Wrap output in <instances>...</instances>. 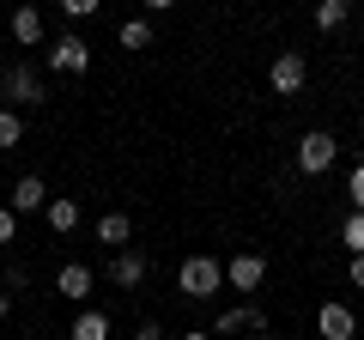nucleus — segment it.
Listing matches in <instances>:
<instances>
[{"mask_svg": "<svg viewBox=\"0 0 364 340\" xmlns=\"http://www.w3.org/2000/svg\"><path fill=\"white\" fill-rule=\"evenodd\" d=\"M176 286H182V298H213V292L225 286V267L213 262V255H188L182 274H176Z\"/></svg>", "mask_w": 364, "mask_h": 340, "instance_id": "1", "label": "nucleus"}, {"mask_svg": "<svg viewBox=\"0 0 364 340\" xmlns=\"http://www.w3.org/2000/svg\"><path fill=\"white\" fill-rule=\"evenodd\" d=\"M334 158H340V140H334V134L310 128V134L298 140V170H304V176H322V170H334Z\"/></svg>", "mask_w": 364, "mask_h": 340, "instance_id": "2", "label": "nucleus"}, {"mask_svg": "<svg viewBox=\"0 0 364 340\" xmlns=\"http://www.w3.org/2000/svg\"><path fill=\"white\" fill-rule=\"evenodd\" d=\"M267 79H273V92H279V97H298V92H304V79H310V61H304V49H286V55H273Z\"/></svg>", "mask_w": 364, "mask_h": 340, "instance_id": "3", "label": "nucleus"}, {"mask_svg": "<svg viewBox=\"0 0 364 340\" xmlns=\"http://www.w3.org/2000/svg\"><path fill=\"white\" fill-rule=\"evenodd\" d=\"M6 110H25V104H43V79H37V67H25V61H13L6 67Z\"/></svg>", "mask_w": 364, "mask_h": 340, "instance_id": "4", "label": "nucleus"}, {"mask_svg": "<svg viewBox=\"0 0 364 340\" xmlns=\"http://www.w3.org/2000/svg\"><path fill=\"white\" fill-rule=\"evenodd\" d=\"M49 67H55V73H85V67H91V43L73 37V31H61L55 49H49Z\"/></svg>", "mask_w": 364, "mask_h": 340, "instance_id": "5", "label": "nucleus"}, {"mask_svg": "<svg viewBox=\"0 0 364 340\" xmlns=\"http://www.w3.org/2000/svg\"><path fill=\"white\" fill-rule=\"evenodd\" d=\"M225 280H231V292H261L267 262H261L255 249H243V255H231V262H225Z\"/></svg>", "mask_w": 364, "mask_h": 340, "instance_id": "6", "label": "nucleus"}, {"mask_svg": "<svg viewBox=\"0 0 364 340\" xmlns=\"http://www.w3.org/2000/svg\"><path fill=\"white\" fill-rule=\"evenodd\" d=\"M316 328H322V340H352L358 334V316H352V304H322Z\"/></svg>", "mask_w": 364, "mask_h": 340, "instance_id": "7", "label": "nucleus"}, {"mask_svg": "<svg viewBox=\"0 0 364 340\" xmlns=\"http://www.w3.org/2000/svg\"><path fill=\"white\" fill-rule=\"evenodd\" d=\"M243 328L267 334V310H261V304H237V310H225L219 322H213V334H243Z\"/></svg>", "mask_w": 364, "mask_h": 340, "instance_id": "8", "label": "nucleus"}, {"mask_svg": "<svg viewBox=\"0 0 364 340\" xmlns=\"http://www.w3.org/2000/svg\"><path fill=\"white\" fill-rule=\"evenodd\" d=\"M55 292H61L67 304H85V298H91V267H85V262H67L61 274H55Z\"/></svg>", "mask_w": 364, "mask_h": 340, "instance_id": "9", "label": "nucleus"}, {"mask_svg": "<svg viewBox=\"0 0 364 340\" xmlns=\"http://www.w3.org/2000/svg\"><path fill=\"white\" fill-rule=\"evenodd\" d=\"M109 280H116L122 292H134V286L146 280V255H140V249H116V262H109Z\"/></svg>", "mask_w": 364, "mask_h": 340, "instance_id": "10", "label": "nucleus"}, {"mask_svg": "<svg viewBox=\"0 0 364 340\" xmlns=\"http://www.w3.org/2000/svg\"><path fill=\"white\" fill-rule=\"evenodd\" d=\"M43 207H49L43 176H18V183H13V219H18V213H43Z\"/></svg>", "mask_w": 364, "mask_h": 340, "instance_id": "11", "label": "nucleus"}, {"mask_svg": "<svg viewBox=\"0 0 364 340\" xmlns=\"http://www.w3.org/2000/svg\"><path fill=\"white\" fill-rule=\"evenodd\" d=\"M128 237H134V219H128V213H104V219H97V243L128 249Z\"/></svg>", "mask_w": 364, "mask_h": 340, "instance_id": "12", "label": "nucleus"}, {"mask_svg": "<svg viewBox=\"0 0 364 340\" xmlns=\"http://www.w3.org/2000/svg\"><path fill=\"white\" fill-rule=\"evenodd\" d=\"M13 37L25 43V49L43 43V13H37V6H18V13H13Z\"/></svg>", "mask_w": 364, "mask_h": 340, "instance_id": "13", "label": "nucleus"}, {"mask_svg": "<svg viewBox=\"0 0 364 340\" xmlns=\"http://www.w3.org/2000/svg\"><path fill=\"white\" fill-rule=\"evenodd\" d=\"M43 219H49V231H55V237H67V231H73V225H79V207H73V201H67V195H61V201L49 195V207H43Z\"/></svg>", "mask_w": 364, "mask_h": 340, "instance_id": "14", "label": "nucleus"}, {"mask_svg": "<svg viewBox=\"0 0 364 340\" xmlns=\"http://www.w3.org/2000/svg\"><path fill=\"white\" fill-rule=\"evenodd\" d=\"M73 340H109V316H104V310H85V316L73 322Z\"/></svg>", "mask_w": 364, "mask_h": 340, "instance_id": "15", "label": "nucleus"}, {"mask_svg": "<svg viewBox=\"0 0 364 340\" xmlns=\"http://www.w3.org/2000/svg\"><path fill=\"white\" fill-rule=\"evenodd\" d=\"M352 18V0H322V6H316V25L322 31H340Z\"/></svg>", "mask_w": 364, "mask_h": 340, "instance_id": "16", "label": "nucleus"}, {"mask_svg": "<svg viewBox=\"0 0 364 340\" xmlns=\"http://www.w3.org/2000/svg\"><path fill=\"white\" fill-rule=\"evenodd\" d=\"M340 243H346L352 255H364V213H346V225H340Z\"/></svg>", "mask_w": 364, "mask_h": 340, "instance_id": "17", "label": "nucleus"}, {"mask_svg": "<svg viewBox=\"0 0 364 340\" xmlns=\"http://www.w3.org/2000/svg\"><path fill=\"white\" fill-rule=\"evenodd\" d=\"M146 43H152V25L146 18H128L122 25V49H146Z\"/></svg>", "mask_w": 364, "mask_h": 340, "instance_id": "18", "label": "nucleus"}, {"mask_svg": "<svg viewBox=\"0 0 364 340\" xmlns=\"http://www.w3.org/2000/svg\"><path fill=\"white\" fill-rule=\"evenodd\" d=\"M25 140V122H18V110H0V146H18Z\"/></svg>", "mask_w": 364, "mask_h": 340, "instance_id": "19", "label": "nucleus"}, {"mask_svg": "<svg viewBox=\"0 0 364 340\" xmlns=\"http://www.w3.org/2000/svg\"><path fill=\"white\" fill-rule=\"evenodd\" d=\"M13 237H18V219H13V207L0 201V243H13Z\"/></svg>", "mask_w": 364, "mask_h": 340, "instance_id": "20", "label": "nucleus"}, {"mask_svg": "<svg viewBox=\"0 0 364 340\" xmlns=\"http://www.w3.org/2000/svg\"><path fill=\"white\" fill-rule=\"evenodd\" d=\"M352 213H364V164L352 170Z\"/></svg>", "mask_w": 364, "mask_h": 340, "instance_id": "21", "label": "nucleus"}, {"mask_svg": "<svg viewBox=\"0 0 364 340\" xmlns=\"http://www.w3.org/2000/svg\"><path fill=\"white\" fill-rule=\"evenodd\" d=\"M134 340H164V328H158V322H140V334H134Z\"/></svg>", "mask_w": 364, "mask_h": 340, "instance_id": "22", "label": "nucleus"}, {"mask_svg": "<svg viewBox=\"0 0 364 340\" xmlns=\"http://www.w3.org/2000/svg\"><path fill=\"white\" fill-rule=\"evenodd\" d=\"M352 286H364V255H352Z\"/></svg>", "mask_w": 364, "mask_h": 340, "instance_id": "23", "label": "nucleus"}, {"mask_svg": "<svg viewBox=\"0 0 364 340\" xmlns=\"http://www.w3.org/2000/svg\"><path fill=\"white\" fill-rule=\"evenodd\" d=\"M6 310H13V292H6V286H0V316H6Z\"/></svg>", "mask_w": 364, "mask_h": 340, "instance_id": "24", "label": "nucleus"}, {"mask_svg": "<svg viewBox=\"0 0 364 340\" xmlns=\"http://www.w3.org/2000/svg\"><path fill=\"white\" fill-rule=\"evenodd\" d=\"M176 340H207V328H188V334H176Z\"/></svg>", "mask_w": 364, "mask_h": 340, "instance_id": "25", "label": "nucleus"}, {"mask_svg": "<svg viewBox=\"0 0 364 340\" xmlns=\"http://www.w3.org/2000/svg\"><path fill=\"white\" fill-rule=\"evenodd\" d=\"M0 195H6V176H0Z\"/></svg>", "mask_w": 364, "mask_h": 340, "instance_id": "26", "label": "nucleus"}]
</instances>
